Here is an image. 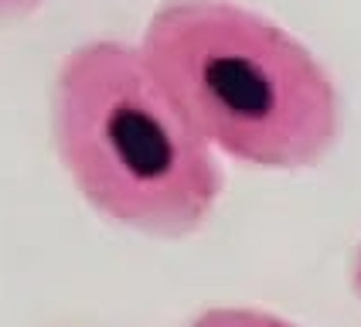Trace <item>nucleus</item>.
I'll list each match as a JSON object with an SVG mask.
<instances>
[{
  "label": "nucleus",
  "mask_w": 361,
  "mask_h": 327,
  "mask_svg": "<svg viewBox=\"0 0 361 327\" xmlns=\"http://www.w3.org/2000/svg\"><path fill=\"white\" fill-rule=\"evenodd\" d=\"M51 140L82 198L133 232L184 239L212 218L225 187L215 150L164 92L140 44L99 38L61 58Z\"/></svg>",
  "instance_id": "obj_2"
},
{
  "label": "nucleus",
  "mask_w": 361,
  "mask_h": 327,
  "mask_svg": "<svg viewBox=\"0 0 361 327\" xmlns=\"http://www.w3.org/2000/svg\"><path fill=\"white\" fill-rule=\"evenodd\" d=\"M41 4H44V0H0V20L20 18V14L35 11V7H41Z\"/></svg>",
  "instance_id": "obj_4"
},
{
  "label": "nucleus",
  "mask_w": 361,
  "mask_h": 327,
  "mask_svg": "<svg viewBox=\"0 0 361 327\" xmlns=\"http://www.w3.org/2000/svg\"><path fill=\"white\" fill-rule=\"evenodd\" d=\"M184 327H300L280 314H269L259 307H208Z\"/></svg>",
  "instance_id": "obj_3"
},
{
  "label": "nucleus",
  "mask_w": 361,
  "mask_h": 327,
  "mask_svg": "<svg viewBox=\"0 0 361 327\" xmlns=\"http://www.w3.org/2000/svg\"><path fill=\"white\" fill-rule=\"evenodd\" d=\"M140 51L201 140L262 171L321 164L341 137V92L283 24L235 0H164Z\"/></svg>",
  "instance_id": "obj_1"
},
{
  "label": "nucleus",
  "mask_w": 361,
  "mask_h": 327,
  "mask_svg": "<svg viewBox=\"0 0 361 327\" xmlns=\"http://www.w3.org/2000/svg\"><path fill=\"white\" fill-rule=\"evenodd\" d=\"M351 286H355V297L361 300V242L355 249V263H351Z\"/></svg>",
  "instance_id": "obj_5"
}]
</instances>
